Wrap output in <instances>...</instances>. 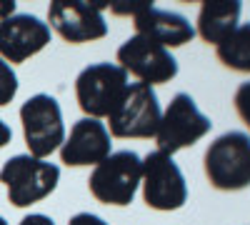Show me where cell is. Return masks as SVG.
I'll return each instance as SVG.
<instances>
[{
    "label": "cell",
    "instance_id": "cell-1",
    "mask_svg": "<svg viewBox=\"0 0 250 225\" xmlns=\"http://www.w3.org/2000/svg\"><path fill=\"white\" fill-rule=\"evenodd\" d=\"M205 178L215 190H243L250 185V135L240 130L223 133L205 150Z\"/></svg>",
    "mask_w": 250,
    "mask_h": 225
},
{
    "label": "cell",
    "instance_id": "cell-2",
    "mask_svg": "<svg viewBox=\"0 0 250 225\" xmlns=\"http://www.w3.org/2000/svg\"><path fill=\"white\" fill-rule=\"evenodd\" d=\"M143 178V158L133 150L110 153L90 173V195L103 205H130Z\"/></svg>",
    "mask_w": 250,
    "mask_h": 225
},
{
    "label": "cell",
    "instance_id": "cell-3",
    "mask_svg": "<svg viewBox=\"0 0 250 225\" xmlns=\"http://www.w3.org/2000/svg\"><path fill=\"white\" fill-rule=\"evenodd\" d=\"M60 180V168L33 155H15L0 168V183L8 188V200L15 208H28L48 198Z\"/></svg>",
    "mask_w": 250,
    "mask_h": 225
},
{
    "label": "cell",
    "instance_id": "cell-4",
    "mask_svg": "<svg viewBox=\"0 0 250 225\" xmlns=\"http://www.w3.org/2000/svg\"><path fill=\"white\" fill-rule=\"evenodd\" d=\"M210 128H213L210 118L200 113L195 100L188 93H178L170 100V105L165 108V113L160 115L158 130H155L158 150L173 158V153L195 145L200 138L210 133Z\"/></svg>",
    "mask_w": 250,
    "mask_h": 225
},
{
    "label": "cell",
    "instance_id": "cell-5",
    "mask_svg": "<svg viewBox=\"0 0 250 225\" xmlns=\"http://www.w3.org/2000/svg\"><path fill=\"white\" fill-rule=\"evenodd\" d=\"M128 73L113 63H95L75 78V98L88 118H108L128 90Z\"/></svg>",
    "mask_w": 250,
    "mask_h": 225
},
{
    "label": "cell",
    "instance_id": "cell-6",
    "mask_svg": "<svg viewBox=\"0 0 250 225\" xmlns=\"http://www.w3.org/2000/svg\"><path fill=\"white\" fill-rule=\"evenodd\" d=\"M20 123H23V138L28 145V155L45 160L50 153L60 150L65 140V125L62 113L53 95L38 93L28 98L20 108Z\"/></svg>",
    "mask_w": 250,
    "mask_h": 225
},
{
    "label": "cell",
    "instance_id": "cell-7",
    "mask_svg": "<svg viewBox=\"0 0 250 225\" xmlns=\"http://www.w3.org/2000/svg\"><path fill=\"white\" fill-rule=\"evenodd\" d=\"M160 115L155 90L145 83H130L108 115V133L113 138H155Z\"/></svg>",
    "mask_w": 250,
    "mask_h": 225
},
{
    "label": "cell",
    "instance_id": "cell-8",
    "mask_svg": "<svg viewBox=\"0 0 250 225\" xmlns=\"http://www.w3.org/2000/svg\"><path fill=\"white\" fill-rule=\"evenodd\" d=\"M143 200L153 210H180L188 200V183L178 168V163L160 150L143 158Z\"/></svg>",
    "mask_w": 250,
    "mask_h": 225
},
{
    "label": "cell",
    "instance_id": "cell-9",
    "mask_svg": "<svg viewBox=\"0 0 250 225\" xmlns=\"http://www.w3.org/2000/svg\"><path fill=\"white\" fill-rule=\"evenodd\" d=\"M118 63L125 73L135 75L138 83H145L150 88L170 83L178 75V60L170 55V50L140 35L128 38L118 48Z\"/></svg>",
    "mask_w": 250,
    "mask_h": 225
},
{
    "label": "cell",
    "instance_id": "cell-10",
    "mask_svg": "<svg viewBox=\"0 0 250 225\" xmlns=\"http://www.w3.org/2000/svg\"><path fill=\"white\" fill-rule=\"evenodd\" d=\"M103 3H68L55 0L48 8L50 28L68 43H93L108 35V23L103 18Z\"/></svg>",
    "mask_w": 250,
    "mask_h": 225
},
{
    "label": "cell",
    "instance_id": "cell-11",
    "mask_svg": "<svg viewBox=\"0 0 250 225\" xmlns=\"http://www.w3.org/2000/svg\"><path fill=\"white\" fill-rule=\"evenodd\" d=\"M50 43V25L30 13H15L0 20V58L5 63H25Z\"/></svg>",
    "mask_w": 250,
    "mask_h": 225
},
{
    "label": "cell",
    "instance_id": "cell-12",
    "mask_svg": "<svg viewBox=\"0 0 250 225\" xmlns=\"http://www.w3.org/2000/svg\"><path fill=\"white\" fill-rule=\"evenodd\" d=\"M110 133L105 123L95 118H80L73 123L70 135H65L60 145V163L68 168H83V165H98L110 155Z\"/></svg>",
    "mask_w": 250,
    "mask_h": 225
},
{
    "label": "cell",
    "instance_id": "cell-13",
    "mask_svg": "<svg viewBox=\"0 0 250 225\" xmlns=\"http://www.w3.org/2000/svg\"><path fill=\"white\" fill-rule=\"evenodd\" d=\"M133 25H135V35L153 40V43L163 45L165 50L190 43L193 35H195V28L188 23L180 13L158 10L153 5L148 10H143L140 15H135Z\"/></svg>",
    "mask_w": 250,
    "mask_h": 225
},
{
    "label": "cell",
    "instance_id": "cell-14",
    "mask_svg": "<svg viewBox=\"0 0 250 225\" xmlns=\"http://www.w3.org/2000/svg\"><path fill=\"white\" fill-rule=\"evenodd\" d=\"M240 3L238 0H223V3H203L198 13V35L205 43L220 45L223 40L238 28L240 20Z\"/></svg>",
    "mask_w": 250,
    "mask_h": 225
},
{
    "label": "cell",
    "instance_id": "cell-15",
    "mask_svg": "<svg viewBox=\"0 0 250 225\" xmlns=\"http://www.w3.org/2000/svg\"><path fill=\"white\" fill-rule=\"evenodd\" d=\"M218 60L235 73H250V23L238 25L220 45H215Z\"/></svg>",
    "mask_w": 250,
    "mask_h": 225
},
{
    "label": "cell",
    "instance_id": "cell-16",
    "mask_svg": "<svg viewBox=\"0 0 250 225\" xmlns=\"http://www.w3.org/2000/svg\"><path fill=\"white\" fill-rule=\"evenodd\" d=\"M15 95H18V75L13 65L0 58V108L8 105Z\"/></svg>",
    "mask_w": 250,
    "mask_h": 225
},
{
    "label": "cell",
    "instance_id": "cell-17",
    "mask_svg": "<svg viewBox=\"0 0 250 225\" xmlns=\"http://www.w3.org/2000/svg\"><path fill=\"white\" fill-rule=\"evenodd\" d=\"M233 103H235V113H238L240 120L245 123V128L250 130V80H248V83H243V85L235 90Z\"/></svg>",
    "mask_w": 250,
    "mask_h": 225
},
{
    "label": "cell",
    "instance_id": "cell-18",
    "mask_svg": "<svg viewBox=\"0 0 250 225\" xmlns=\"http://www.w3.org/2000/svg\"><path fill=\"white\" fill-rule=\"evenodd\" d=\"M153 3H148V0H140V3H115V5H110V10L115 13V15H140L143 10H148Z\"/></svg>",
    "mask_w": 250,
    "mask_h": 225
},
{
    "label": "cell",
    "instance_id": "cell-19",
    "mask_svg": "<svg viewBox=\"0 0 250 225\" xmlns=\"http://www.w3.org/2000/svg\"><path fill=\"white\" fill-rule=\"evenodd\" d=\"M68 225H108V223L98 215H93V213H78V215L70 218Z\"/></svg>",
    "mask_w": 250,
    "mask_h": 225
},
{
    "label": "cell",
    "instance_id": "cell-20",
    "mask_svg": "<svg viewBox=\"0 0 250 225\" xmlns=\"http://www.w3.org/2000/svg\"><path fill=\"white\" fill-rule=\"evenodd\" d=\"M18 225H55V223H53V218H48L43 213H33V215H25Z\"/></svg>",
    "mask_w": 250,
    "mask_h": 225
},
{
    "label": "cell",
    "instance_id": "cell-21",
    "mask_svg": "<svg viewBox=\"0 0 250 225\" xmlns=\"http://www.w3.org/2000/svg\"><path fill=\"white\" fill-rule=\"evenodd\" d=\"M10 140H13V130H10V125L0 120V148H5Z\"/></svg>",
    "mask_w": 250,
    "mask_h": 225
},
{
    "label": "cell",
    "instance_id": "cell-22",
    "mask_svg": "<svg viewBox=\"0 0 250 225\" xmlns=\"http://www.w3.org/2000/svg\"><path fill=\"white\" fill-rule=\"evenodd\" d=\"M10 15H15V3L13 0H0V20H5Z\"/></svg>",
    "mask_w": 250,
    "mask_h": 225
},
{
    "label": "cell",
    "instance_id": "cell-23",
    "mask_svg": "<svg viewBox=\"0 0 250 225\" xmlns=\"http://www.w3.org/2000/svg\"><path fill=\"white\" fill-rule=\"evenodd\" d=\"M0 225H8V220H5L3 215H0Z\"/></svg>",
    "mask_w": 250,
    "mask_h": 225
}]
</instances>
